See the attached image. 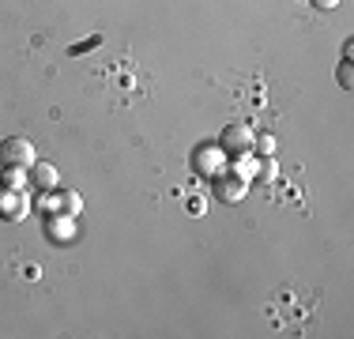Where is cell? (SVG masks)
Instances as JSON below:
<instances>
[{"label":"cell","mask_w":354,"mask_h":339,"mask_svg":"<svg viewBox=\"0 0 354 339\" xmlns=\"http://www.w3.org/2000/svg\"><path fill=\"white\" fill-rule=\"evenodd\" d=\"M226 166H230V158H226V151L218 147V143H200L196 151H192V170H196L200 177H218L226 174Z\"/></svg>","instance_id":"6da1fadb"},{"label":"cell","mask_w":354,"mask_h":339,"mask_svg":"<svg viewBox=\"0 0 354 339\" xmlns=\"http://www.w3.org/2000/svg\"><path fill=\"white\" fill-rule=\"evenodd\" d=\"M35 143L27 136H8L0 140V166H19V170H30L35 166Z\"/></svg>","instance_id":"7a4b0ae2"},{"label":"cell","mask_w":354,"mask_h":339,"mask_svg":"<svg viewBox=\"0 0 354 339\" xmlns=\"http://www.w3.org/2000/svg\"><path fill=\"white\" fill-rule=\"evenodd\" d=\"M212 192H215L218 203H241V200H245V192H249V181H245V177H238L230 166H226V174L212 177Z\"/></svg>","instance_id":"3957f363"},{"label":"cell","mask_w":354,"mask_h":339,"mask_svg":"<svg viewBox=\"0 0 354 339\" xmlns=\"http://www.w3.org/2000/svg\"><path fill=\"white\" fill-rule=\"evenodd\" d=\"M252 132L245 121H230L223 129V136H218V147L226 151V158H234V155H245V151H252Z\"/></svg>","instance_id":"277c9868"},{"label":"cell","mask_w":354,"mask_h":339,"mask_svg":"<svg viewBox=\"0 0 354 339\" xmlns=\"http://www.w3.org/2000/svg\"><path fill=\"white\" fill-rule=\"evenodd\" d=\"M30 208H35V200H30L27 189H0V219L19 223V219L30 215Z\"/></svg>","instance_id":"5b68a950"},{"label":"cell","mask_w":354,"mask_h":339,"mask_svg":"<svg viewBox=\"0 0 354 339\" xmlns=\"http://www.w3.org/2000/svg\"><path fill=\"white\" fill-rule=\"evenodd\" d=\"M46 237L53 245H72L75 234H80V226H75V215H64V211H53V215H46Z\"/></svg>","instance_id":"8992f818"},{"label":"cell","mask_w":354,"mask_h":339,"mask_svg":"<svg viewBox=\"0 0 354 339\" xmlns=\"http://www.w3.org/2000/svg\"><path fill=\"white\" fill-rule=\"evenodd\" d=\"M27 174H30V189H38V192L61 189V174H57L53 163H41V158H35V166H30Z\"/></svg>","instance_id":"52a82bcc"},{"label":"cell","mask_w":354,"mask_h":339,"mask_svg":"<svg viewBox=\"0 0 354 339\" xmlns=\"http://www.w3.org/2000/svg\"><path fill=\"white\" fill-rule=\"evenodd\" d=\"M57 211H64V215H75V219H80V211H83L80 192H72V189H57Z\"/></svg>","instance_id":"ba28073f"},{"label":"cell","mask_w":354,"mask_h":339,"mask_svg":"<svg viewBox=\"0 0 354 339\" xmlns=\"http://www.w3.org/2000/svg\"><path fill=\"white\" fill-rule=\"evenodd\" d=\"M257 163H260V158L252 155V151H245V155H234L230 170H234L238 177H245V181H252V177H257Z\"/></svg>","instance_id":"9c48e42d"},{"label":"cell","mask_w":354,"mask_h":339,"mask_svg":"<svg viewBox=\"0 0 354 339\" xmlns=\"http://www.w3.org/2000/svg\"><path fill=\"white\" fill-rule=\"evenodd\" d=\"M0 189H27L30 185V174L27 170H19V166H4V174H0Z\"/></svg>","instance_id":"30bf717a"},{"label":"cell","mask_w":354,"mask_h":339,"mask_svg":"<svg viewBox=\"0 0 354 339\" xmlns=\"http://www.w3.org/2000/svg\"><path fill=\"white\" fill-rule=\"evenodd\" d=\"M275 147H279V143H275V136L272 132H260V136H252V155H275Z\"/></svg>","instance_id":"8fae6325"},{"label":"cell","mask_w":354,"mask_h":339,"mask_svg":"<svg viewBox=\"0 0 354 339\" xmlns=\"http://www.w3.org/2000/svg\"><path fill=\"white\" fill-rule=\"evenodd\" d=\"M260 158V155H257ZM275 174H279V166H275V155H264L257 163V177H252V181H275Z\"/></svg>","instance_id":"7c38bea8"},{"label":"cell","mask_w":354,"mask_h":339,"mask_svg":"<svg viewBox=\"0 0 354 339\" xmlns=\"http://www.w3.org/2000/svg\"><path fill=\"white\" fill-rule=\"evenodd\" d=\"M339 87H343V91H351V87H354V72H351V61H343V64H339Z\"/></svg>","instance_id":"4fadbf2b"},{"label":"cell","mask_w":354,"mask_h":339,"mask_svg":"<svg viewBox=\"0 0 354 339\" xmlns=\"http://www.w3.org/2000/svg\"><path fill=\"white\" fill-rule=\"evenodd\" d=\"M309 4H313V8H324V12H328V8H335L339 0H309Z\"/></svg>","instance_id":"5bb4252c"}]
</instances>
